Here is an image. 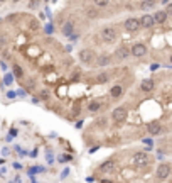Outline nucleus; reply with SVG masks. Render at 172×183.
Here are the masks:
<instances>
[{
	"label": "nucleus",
	"instance_id": "1",
	"mask_svg": "<svg viewBox=\"0 0 172 183\" xmlns=\"http://www.w3.org/2000/svg\"><path fill=\"white\" fill-rule=\"evenodd\" d=\"M123 26H125V31L127 32H137L140 29V19H137V17H128Z\"/></svg>",
	"mask_w": 172,
	"mask_h": 183
},
{
	"label": "nucleus",
	"instance_id": "2",
	"mask_svg": "<svg viewBox=\"0 0 172 183\" xmlns=\"http://www.w3.org/2000/svg\"><path fill=\"white\" fill-rule=\"evenodd\" d=\"M78 58L83 64H91L93 59H95V53L91 51V49H81L80 53H78Z\"/></svg>",
	"mask_w": 172,
	"mask_h": 183
},
{
	"label": "nucleus",
	"instance_id": "3",
	"mask_svg": "<svg viewBox=\"0 0 172 183\" xmlns=\"http://www.w3.org/2000/svg\"><path fill=\"white\" fill-rule=\"evenodd\" d=\"M101 39L105 42H115V39H117V31L113 29V27H103L101 29Z\"/></svg>",
	"mask_w": 172,
	"mask_h": 183
},
{
	"label": "nucleus",
	"instance_id": "4",
	"mask_svg": "<svg viewBox=\"0 0 172 183\" xmlns=\"http://www.w3.org/2000/svg\"><path fill=\"white\" fill-rule=\"evenodd\" d=\"M127 115H128V112H127L125 107H117V109L112 112V117H113L115 122H123L125 119H127Z\"/></svg>",
	"mask_w": 172,
	"mask_h": 183
},
{
	"label": "nucleus",
	"instance_id": "5",
	"mask_svg": "<svg viewBox=\"0 0 172 183\" xmlns=\"http://www.w3.org/2000/svg\"><path fill=\"white\" fill-rule=\"evenodd\" d=\"M130 51H132V56H135V58H142V56H145L147 48H145V44H142V42H137V44L132 46Z\"/></svg>",
	"mask_w": 172,
	"mask_h": 183
},
{
	"label": "nucleus",
	"instance_id": "6",
	"mask_svg": "<svg viewBox=\"0 0 172 183\" xmlns=\"http://www.w3.org/2000/svg\"><path fill=\"white\" fill-rule=\"evenodd\" d=\"M155 26V20H154V15L150 14H143L140 17V27H145V29H152Z\"/></svg>",
	"mask_w": 172,
	"mask_h": 183
},
{
	"label": "nucleus",
	"instance_id": "7",
	"mask_svg": "<svg viewBox=\"0 0 172 183\" xmlns=\"http://www.w3.org/2000/svg\"><path fill=\"white\" fill-rule=\"evenodd\" d=\"M170 175V166L169 164H159V166H157V178H159V180H166L167 176H169Z\"/></svg>",
	"mask_w": 172,
	"mask_h": 183
},
{
	"label": "nucleus",
	"instance_id": "8",
	"mask_svg": "<svg viewBox=\"0 0 172 183\" xmlns=\"http://www.w3.org/2000/svg\"><path fill=\"white\" fill-rule=\"evenodd\" d=\"M130 54H132V51L127 48V46H120V48H117V51H115V58L121 59V61L130 58Z\"/></svg>",
	"mask_w": 172,
	"mask_h": 183
},
{
	"label": "nucleus",
	"instance_id": "9",
	"mask_svg": "<svg viewBox=\"0 0 172 183\" xmlns=\"http://www.w3.org/2000/svg\"><path fill=\"white\" fill-rule=\"evenodd\" d=\"M149 161H150V156L147 153H137L132 158V163L133 164H147Z\"/></svg>",
	"mask_w": 172,
	"mask_h": 183
},
{
	"label": "nucleus",
	"instance_id": "10",
	"mask_svg": "<svg viewBox=\"0 0 172 183\" xmlns=\"http://www.w3.org/2000/svg\"><path fill=\"white\" fill-rule=\"evenodd\" d=\"M74 31V22L73 20H66V22L63 24V34L66 36V37H69L71 34H73Z\"/></svg>",
	"mask_w": 172,
	"mask_h": 183
},
{
	"label": "nucleus",
	"instance_id": "11",
	"mask_svg": "<svg viewBox=\"0 0 172 183\" xmlns=\"http://www.w3.org/2000/svg\"><path fill=\"white\" fill-rule=\"evenodd\" d=\"M12 73H14V76H15L17 80H22L24 78V70H22V66L17 64V63L12 64Z\"/></svg>",
	"mask_w": 172,
	"mask_h": 183
},
{
	"label": "nucleus",
	"instance_id": "12",
	"mask_svg": "<svg viewBox=\"0 0 172 183\" xmlns=\"http://www.w3.org/2000/svg\"><path fill=\"white\" fill-rule=\"evenodd\" d=\"M167 19V12L166 10H159V12H155V15H154V20H155V24H164Z\"/></svg>",
	"mask_w": 172,
	"mask_h": 183
},
{
	"label": "nucleus",
	"instance_id": "13",
	"mask_svg": "<svg viewBox=\"0 0 172 183\" xmlns=\"http://www.w3.org/2000/svg\"><path fill=\"white\" fill-rule=\"evenodd\" d=\"M110 63H112V58H110L108 54H100L98 59H96V64H98V66H108Z\"/></svg>",
	"mask_w": 172,
	"mask_h": 183
},
{
	"label": "nucleus",
	"instance_id": "14",
	"mask_svg": "<svg viewBox=\"0 0 172 183\" xmlns=\"http://www.w3.org/2000/svg\"><path fill=\"white\" fill-rule=\"evenodd\" d=\"M147 129H149V132L152 136H157V134H160V132H162V125L155 124V122H154V124H149V125H147Z\"/></svg>",
	"mask_w": 172,
	"mask_h": 183
},
{
	"label": "nucleus",
	"instance_id": "15",
	"mask_svg": "<svg viewBox=\"0 0 172 183\" xmlns=\"http://www.w3.org/2000/svg\"><path fill=\"white\" fill-rule=\"evenodd\" d=\"M142 90L143 92H152L154 90V80H150V78L143 80L142 81Z\"/></svg>",
	"mask_w": 172,
	"mask_h": 183
},
{
	"label": "nucleus",
	"instance_id": "16",
	"mask_svg": "<svg viewBox=\"0 0 172 183\" xmlns=\"http://www.w3.org/2000/svg\"><path fill=\"white\" fill-rule=\"evenodd\" d=\"M113 166H115L113 161H105V163L100 166V171H101V173H108V171L113 170Z\"/></svg>",
	"mask_w": 172,
	"mask_h": 183
},
{
	"label": "nucleus",
	"instance_id": "17",
	"mask_svg": "<svg viewBox=\"0 0 172 183\" xmlns=\"http://www.w3.org/2000/svg\"><path fill=\"white\" fill-rule=\"evenodd\" d=\"M121 92H123L121 85H115V87L112 88V92H110V95H112V98H118V97L121 95Z\"/></svg>",
	"mask_w": 172,
	"mask_h": 183
},
{
	"label": "nucleus",
	"instance_id": "18",
	"mask_svg": "<svg viewBox=\"0 0 172 183\" xmlns=\"http://www.w3.org/2000/svg\"><path fill=\"white\" fill-rule=\"evenodd\" d=\"M100 109H101V103H100V102H96V100H93V102H91V103H89V105H88V110H89V112H91V114L98 112Z\"/></svg>",
	"mask_w": 172,
	"mask_h": 183
},
{
	"label": "nucleus",
	"instance_id": "19",
	"mask_svg": "<svg viewBox=\"0 0 172 183\" xmlns=\"http://www.w3.org/2000/svg\"><path fill=\"white\" fill-rule=\"evenodd\" d=\"M14 73H5L3 75V85H5V87H10V85L14 83Z\"/></svg>",
	"mask_w": 172,
	"mask_h": 183
},
{
	"label": "nucleus",
	"instance_id": "20",
	"mask_svg": "<svg viewBox=\"0 0 172 183\" xmlns=\"http://www.w3.org/2000/svg\"><path fill=\"white\" fill-rule=\"evenodd\" d=\"M142 9L143 10H149V9H154V7H155V2H154V0H145V2H142Z\"/></svg>",
	"mask_w": 172,
	"mask_h": 183
},
{
	"label": "nucleus",
	"instance_id": "21",
	"mask_svg": "<svg viewBox=\"0 0 172 183\" xmlns=\"http://www.w3.org/2000/svg\"><path fill=\"white\" fill-rule=\"evenodd\" d=\"M86 15H88L89 19H96V17L100 15V12L96 9H88V10H86Z\"/></svg>",
	"mask_w": 172,
	"mask_h": 183
},
{
	"label": "nucleus",
	"instance_id": "22",
	"mask_svg": "<svg viewBox=\"0 0 172 183\" xmlns=\"http://www.w3.org/2000/svg\"><path fill=\"white\" fill-rule=\"evenodd\" d=\"M96 80H98V83H106L108 81V73H100Z\"/></svg>",
	"mask_w": 172,
	"mask_h": 183
},
{
	"label": "nucleus",
	"instance_id": "23",
	"mask_svg": "<svg viewBox=\"0 0 172 183\" xmlns=\"http://www.w3.org/2000/svg\"><path fill=\"white\" fill-rule=\"evenodd\" d=\"M96 7H106L110 3V0H93Z\"/></svg>",
	"mask_w": 172,
	"mask_h": 183
},
{
	"label": "nucleus",
	"instance_id": "24",
	"mask_svg": "<svg viewBox=\"0 0 172 183\" xmlns=\"http://www.w3.org/2000/svg\"><path fill=\"white\" fill-rule=\"evenodd\" d=\"M96 125H98V127H105L106 125V117H100V119L96 120Z\"/></svg>",
	"mask_w": 172,
	"mask_h": 183
},
{
	"label": "nucleus",
	"instance_id": "25",
	"mask_svg": "<svg viewBox=\"0 0 172 183\" xmlns=\"http://www.w3.org/2000/svg\"><path fill=\"white\" fill-rule=\"evenodd\" d=\"M44 31H46V34H52V32H54V26H52V24H47V26L44 27Z\"/></svg>",
	"mask_w": 172,
	"mask_h": 183
},
{
	"label": "nucleus",
	"instance_id": "26",
	"mask_svg": "<svg viewBox=\"0 0 172 183\" xmlns=\"http://www.w3.org/2000/svg\"><path fill=\"white\" fill-rule=\"evenodd\" d=\"M41 98H42V100H47V98H49V92H47V90H42V92H41Z\"/></svg>",
	"mask_w": 172,
	"mask_h": 183
},
{
	"label": "nucleus",
	"instance_id": "27",
	"mask_svg": "<svg viewBox=\"0 0 172 183\" xmlns=\"http://www.w3.org/2000/svg\"><path fill=\"white\" fill-rule=\"evenodd\" d=\"M71 159V156H59V161L61 163H64V161H69Z\"/></svg>",
	"mask_w": 172,
	"mask_h": 183
},
{
	"label": "nucleus",
	"instance_id": "28",
	"mask_svg": "<svg viewBox=\"0 0 172 183\" xmlns=\"http://www.w3.org/2000/svg\"><path fill=\"white\" fill-rule=\"evenodd\" d=\"M15 97H17L15 92H9V93H7V98H15Z\"/></svg>",
	"mask_w": 172,
	"mask_h": 183
},
{
	"label": "nucleus",
	"instance_id": "29",
	"mask_svg": "<svg viewBox=\"0 0 172 183\" xmlns=\"http://www.w3.org/2000/svg\"><path fill=\"white\" fill-rule=\"evenodd\" d=\"M69 39H71V41H76V39H80V34H74V32H73V34L69 36Z\"/></svg>",
	"mask_w": 172,
	"mask_h": 183
},
{
	"label": "nucleus",
	"instance_id": "30",
	"mask_svg": "<svg viewBox=\"0 0 172 183\" xmlns=\"http://www.w3.org/2000/svg\"><path fill=\"white\" fill-rule=\"evenodd\" d=\"M167 15H172V3H169V5H167Z\"/></svg>",
	"mask_w": 172,
	"mask_h": 183
},
{
	"label": "nucleus",
	"instance_id": "31",
	"mask_svg": "<svg viewBox=\"0 0 172 183\" xmlns=\"http://www.w3.org/2000/svg\"><path fill=\"white\" fill-rule=\"evenodd\" d=\"M0 68H2L3 71H7V63L5 61H0Z\"/></svg>",
	"mask_w": 172,
	"mask_h": 183
},
{
	"label": "nucleus",
	"instance_id": "32",
	"mask_svg": "<svg viewBox=\"0 0 172 183\" xmlns=\"http://www.w3.org/2000/svg\"><path fill=\"white\" fill-rule=\"evenodd\" d=\"M15 93H17L19 97H24V95H26V90H22V88H20V90H17Z\"/></svg>",
	"mask_w": 172,
	"mask_h": 183
},
{
	"label": "nucleus",
	"instance_id": "33",
	"mask_svg": "<svg viewBox=\"0 0 172 183\" xmlns=\"http://www.w3.org/2000/svg\"><path fill=\"white\" fill-rule=\"evenodd\" d=\"M143 142H147V144H152V139H150V137H145V139H143Z\"/></svg>",
	"mask_w": 172,
	"mask_h": 183
},
{
	"label": "nucleus",
	"instance_id": "34",
	"mask_svg": "<svg viewBox=\"0 0 172 183\" xmlns=\"http://www.w3.org/2000/svg\"><path fill=\"white\" fill-rule=\"evenodd\" d=\"M54 161V158H52V154H47V163H52Z\"/></svg>",
	"mask_w": 172,
	"mask_h": 183
},
{
	"label": "nucleus",
	"instance_id": "35",
	"mask_svg": "<svg viewBox=\"0 0 172 183\" xmlns=\"http://www.w3.org/2000/svg\"><path fill=\"white\" fill-rule=\"evenodd\" d=\"M14 168H15V170H20V168H22V164H20V163H14Z\"/></svg>",
	"mask_w": 172,
	"mask_h": 183
},
{
	"label": "nucleus",
	"instance_id": "36",
	"mask_svg": "<svg viewBox=\"0 0 172 183\" xmlns=\"http://www.w3.org/2000/svg\"><path fill=\"white\" fill-rule=\"evenodd\" d=\"M68 173H69V170H64V171H63V173H61V178H64V176H66V175H68Z\"/></svg>",
	"mask_w": 172,
	"mask_h": 183
},
{
	"label": "nucleus",
	"instance_id": "37",
	"mask_svg": "<svg viewBox=\"0 0 172 183\" xmlns=\"http://www.w3.org/2000/svg\"><path fill=\"white\" fill-rule=\"evenodd\" d=\"M2 154H3V156H7V154H9V149L3 148V149H2Z\"/></svg>",
	"mask_w": 172,
	"mask_h": 183
},
{
	"label": "nucleus",
	"instance_id": "38",
	"mask_svg": "<svg viewBox=\"0 0 172 183\" xmlns=\"http://www.w3.org/2000/svg\"><path fill=\"white\" fill-rule=\"evenodd\" d=\"M86 181H88V183H93V181H95V178H93V176H88V178H86Z\"/></svg>",
	"mask_w": 172,
	"mask_h": 183
},
{
	"label": "nucleus",
	"instance_id": "39",
	"mask_svg": "<svg viewBox=\"0 0 172 183\" xmlns=\"http://www.w3.org/2000/svg\"><path fill=\"white\" fill-rule=\"evenodd\" d=\"M31 156H32V158H35V156H37V149H34V151L31 153Z\"/></svg>",
	"mask_w": 172,
	"mask_h": 183
},
{
	"label": "nucleus",
	"instance_id": "40",
	"mask_svg": "<svg viewBox=\"0 0 172 183\" xmlns=\"http://www.w3.org/2000/svg\"><path fill=\"white\" fill-rule=\"evenodd\" d=\"M101 183H113L112 180H101Z\"/></svg>",
	"mask_w": 172,
	"mask_h": 183
},
{
	"label": "nucleus",
	"instance_id": "41",
	"mask_svg": "<svg viewBox=\"0 0 172 183\" xmlns=\"http://www.w3.org/2000/svg\"><path fill=\"white\" fill-rule=\"evenodd\" d=\"M170 64H172V56H170Z\"/></svg>",
	"mask_w": 172,
	"mask_h": 183
},
{
	"label": "nucleus",
	"instance_id": "42",
	"mask_svg": "<svg viewBox=\"0 0 172 183\" xmlns=\"http://www.w3.org/2000/svg\"><path fill=\"white\" fill-rule=\"evenodd\" d=\"M0 2H3V0H0Z\"/></svg>",
	"mask_w": 172,
	"mask_h": 183
}]
</instances>
